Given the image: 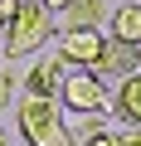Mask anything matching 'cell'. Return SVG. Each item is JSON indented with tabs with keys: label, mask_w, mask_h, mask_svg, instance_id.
Returning a JSON list of instances; mask_svg holds the SVG:
<instances>
[{
	"label": "cell",
	"mask_w": 141,
	"mask_h": 146,
	"mask_svg": "<svg viewBox=\"0 0 141 146\" xmlns=\"http://www.w3.org/2000/svg\"><path fill=\"white\" fill-rule=\"evenodd\" d=\"M20 136L29 146H78V136L63 127L58 102H44V98H24L20 102Z\"/></svg>",
	"instance_id": "7a4b0ae2"
},
{
	"label": "cell",
	"mask_w": 141,
	"mask_h": 146,
	"mask_svg": "<svg viewBox=\"0 0 141 146\" xmlns=\"http://www.w3.org/2000/svg\"><path fill=\"white\" fill-rule=\"evenodd\" d=\"M58 15H63V29H102L107 5H102V0H68Z\"/></svg>",
	"instance_id": "52a82bcc"
},
{
	"label": "cell",
	"mask_w": 141,
	"mask_h": 146,
	"mask_svg": "<svg viewBox=\"0 0 141 146\" xmlns=\"http://www.w3.org/2000/svg\"><path fill=\"white\" fill-rule=\"evenodd\" d=\"M54 34V15L39 0H15V15L5 25V54L10 58H29L34 49H44Z\"/></svg>",
	"instance_id": "6da1fadb"
},
{
	"label": "cell",
	"mask_w": 141,
	"mask_h": 146,
	"mask_svg": "<svg viewBox=\"0 0 141 146\" xmlns=\"http://www.w3.org/2000/svg\"><path fill=\"white\" fill-rule=\"evenodd\" d=\"M0 146H10V141H5V131H0Z\"/></svg>",
	"instance_id": "9a60e30c"
},
{
	"label": "cell",
	"mask_w": 141,
	"mask_h": 146,
	"mask_svg": "<svg viewBox=\"0 0 141 146\" xmlns=\"http://www.w3.org/2000/svg\"><path fill=\"white\" fill-rule=\"evenodd\" d=\"M39 5H44V10H49V15H58V10H63V5H68V0H39Z\"/></svg>",
	"instance_id": "5bb4252c"
},
{
	"label": "cell",
	"mask_w": 141,
	"mask_h": 146,
	"mask_svg": "<svg viewBox=\"0 0 141 146\" xmlns=\"http://www.w3.org/2000/svg\"><path fill=\"white\" fill-rule=\"evenodd\" d=\"M78 146H117V136H112V131H102V127H97V131H88V136H83V141H78Z\"/></svg>",
	"instance_id": "30bf717a"
},
{
	"label": "cell",
	"mask_w": 141,
	"mask_h": 146,
	"mask_svg": "<svg viewBox=\"0 0 141 146\" xmlns=\"http://www.w3.org/2000/svg\"><path fill=\"white\" fill-rule=\"evenodd\" d=\"M10 88H15V78H10V73H5V68H0V112H5V107H10Z\"/></svg>",
	"instance_id": "7c38bea8"
},
{
	"label": "cell",
	"mask_w": 141,
	"mask_h": 146,
	"mask_svg": "<svg viewBox=\"0 0 141 146\" xmlns=\"http://www.w3.org/2000/svg\"><path fill=\"white\" fill-rule=\"evenodd\" d=\"M112 107L126 117V127H141V73H131V78H122V83H117Z\"/></svg>",
	"instance_id": "ba28073f"
},
{
	"label": "cell",
	"mask_w": 141,
	"mask_h": 146,
	"mask_svg": "<svg viewBox=\"0 0 141 146\" xmlns=\"http://www.w3.org/2000/svg\"><path fill=\"white\" fill-rule=\"evenodd\" d=\"M107 44V29H63L58 34V68H93Z\"/></svg>",
	"instance_id": "277c9868"
},
{
	"label": "cell",
	"mask_w": 141,
	"mask_h": 146,
	"mask_svg": "<svg viewBox=\"0 0 141 146\" xmlns=\"http://www.w3.org/2000/svg\"><path fill=\"white\" fill-rule=\"evenodd\" d=\"M136 5H141V0H136Z\"/></svg>",
	"instance_id": "2e32d148"
},
{
	"label": "cell",
	"mask_w": 141,
	"mask_h": 146,
	"mask_svg": "<svg viewBox=\"0 0 141 146\" xmlns=\"http://www.w3.org/2000/svg\"><path fill=\"white\" fill-rule=\"evenodd\" d=\"M10 15H15V0H0V29L10 25Z\"/></svg>",
	"instance_id": "4fadbf2b"
},
{
	"label": "cell",
	"mask_w": 141,
	"mask_h": 146,
	"mask_svg": "<svg viewBox=\"0 0 141 146\" xmlns=\"http://www.w3.org/2000/svg\"><path fill=\"white\" fill-rule=\"evenodd\" d=\"M112 136H117V146H141V127H122Z\"/></svg>",
	"instance_id": "8fae6325"
},
{
	"label": "cell",
	"mask_w": 141,
	"mask_h": 146,
	"mask_svg": "<svg viewBox=\"0 0 141 146\" xmlns=\"http://www.w3.org/2000/svg\"><path fill=\"white\" fill-rule=\"evenodd\" d=\"M112 39L141 49V5H122V10L112 15Z\"/></svg>",
	"instance_id": "9c48e42d"
},
{
	"label": "cell",
	"mask_w": 141,
	"mask_h": 146,
	"mask_svg": "<svg viewBox=\"0 0 141 146\" xmlns=\"http://www.w3.org/2000/svg\"><path fill=\"white\" fill-rule=\"evenodd\" d=\"M136 68H141V49L107 34V44H102V54H97V63H93L88 73H97V78H131Z\"/></svg>",
	"instance_id": "5b68a950"
},
{
	"label": "cell",
	"mask_w": 141,
	"mask_h": 146,
	"mask_svg": "<svg viewBox=\"0 0 141 146\" xmlns=\"http://www.w3.org/2000/svg\"><path fill=\"white\" fill-rule=\"evenodd\" d=\"M136 73H141V68H136Z\"/></svg>",
	"instance_id": "e0dca14e"
},
{
	"label": "cell",
	"mask_w": 141,
	"mask_h": 146,
	"mask_svg": "<svg viewBox=\"0 0 141 146\" xmlns=\"http://www.w3.org/2000/svg\"><path fill=\"white\" fill-rule=\"evenodd\" d=\"M58 98L68 112H83V117H102L112 107V93H107V78H97V73L78 68V73H63L58 83Z\"/></svg>",
	"instance_id": "3957f363"
},
{
	"label": "cell",
	"mask_w": 141,
	"mask_h": 146,
	"mask_svg": "<svg viewBox=\"0 0 141 146\" xmlns=\"http://www.w3.org/2000/svg\"><path fill=\"white\" fill-rule=\"evenodd\" d=\"M58 83H63L58 58H39V63L24 73V98H44V102H54V98H58Z\"/></svg>",
	"instance_id": "8992f818"
}]
</instances>
